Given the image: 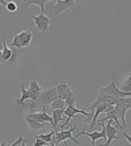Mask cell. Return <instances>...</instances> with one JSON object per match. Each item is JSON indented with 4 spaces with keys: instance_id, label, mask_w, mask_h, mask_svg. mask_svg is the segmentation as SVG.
Returning a JSON list of instances; mask_svg holds the SVG:
<instances>
[{
    "instance_id": "cell-1",
    "label": "cell",
    "mask_w": 131,
    "mask_h": 146,
    "mask_svg": "<svg viewBox=\"0 0 131 146\" xmlns=\"http://www.w3.org/2000/svg\"><path fill=\"white\" fill-rule=\"evenodd\" d=\"M56 99H58L56 86H54V88H49V89H42V93H41L40 98H38L37 100H34V102H30V104H29L30 113L37 112V108H40V107L50 106V104Z\"/></svg>"
},
{
    "instance_id": "cell-2",
    "label": "cell",
    "mask_w": 131,
    "mask_h": 146,
    "mask_svg": "<svg viewBox=\"0 0 131 146\" xmlns=\"http://www.w3.org/2000/svg\"><path fill=\"white\" fill-rule=\"evenodd\" d=\"M100 94H106V95H110V97H114L117 99H122V98H128L131 97V91L126 93V91H122L121 89L117 88L116 85V81H112L109 85L104 86V88H100Z\"/></svg>"
},
{
    "instance_id": "cell-3",
    "label": "cell",
    "mask_w": 131,
    "mask_h": 146,
    "mask_svg": "<svg viewBox=\"0 0 131 146\" xmlns=\"http://www.w3.org/2000/svg\"><path fill=\"white\" fill-rule=\"evenodd\" d=\"M128 108H131V97L118 99V102L114 104V110H116L117 116H118V119L122 120L123 129L126 128V112H127Z\"/></svg>"
},
{
    "instance_id": "cell-4",
    "label": "cell",
    "mask_w": 131,
    "mask_h": 146,
    "mask_svg": "<svg viewBox=\"0 0 131 146\" xmlns=\"http://www.w3.org/2000/svg\"><path fill=\"white\" fill-rule=\"evenodd\" d=\"M32 38H33V34H32L30 30H22L18 34H16L13 36L12 40V47L13 48H24V47H28L32 42Z\"/></svg>"
},
{
    "instance_id": "cell-5",
    "label": "cell",
    "mask_w": 131,
    "mask_h": 146,
    "mask_svg": "<svg viewBox=\"0 0 131 146\" xmlns=\"http://www.w3.org/2000/svg\"><path fill=\"white\" fill-rule=\"evenodd\" d=\"M56 94H58V98H60V99H63V100L68 99V98L76 97V95L72 93V90H71L70 85H68V82L66 81V80H60V81L56 84Z\"/></svg>"
},
{
    "instance_id": "cell-6",
    "label": "cell",
    "mask_w": 131,
    "mask_h": 146,
    "mask_svg": "<svg viewBox=\"0 0 131 146\" xmlns=\"http://www.w3.org/2000/svg\"><path fill=\"white\" fill-rule=\"evenodd\" d=\"M75 129H76V127L75 125H71V128L68 129V131H58L56 133H55V140H54V145H51V146H55V145H58V143H60V142H63V141H66V140H72L75 143H77L79 141L75 138V137L72 136V133L75 132Z\"/></svg>"
},
{
    "instance_id": "cell-7",
    "label": "cell",
    "mask_w": 131,
    "mask_h": 146,
    "mask_svg": "<svg viewBox=\"0 0 131 146\" xmlns=\"http://www.w3.org/2000/svg\"><path fill=\"white\" fill-rule=\"evenodd\" d=\"M33 21H34V24H36L37 29L41 30L43 34H46L47 31H49V27H50V25H51V22H52L51 18L47 17L45 13H40L38 16H34Z\"/></svg>"
},
{
    "instance_id": "cell-8",
    "label": "cell",
    "mask_w": 131,
    "mask_h": 146,
    "mask_svg": "<svg viewBox=\"0 0 131 146\" xmlns=\"http://www.w3.org/2000/svg\"><path fill=\"white\" fill-rule=\"evenodd\" d=\"M76 7H77V1H75V0H59V1H56L54 4L52 9H54L55 15H60V13L66 12L68 9L76 8Z\"/></svg>"
},
{
    "instance_id": "cell-9",
    "label": "cell",
    "mask_w": 131,
    "mask_h": 146,
    "mask_svg": "<svg viewBox=\"0 0 131 146\" xmlns=\"http://www.w3.org/2000/svg\"><path fill=\"white\" fill-rule=\"evenodd\" d=\"M80 136L89 137L92 146H96V143H95L96 140H100V138H106V129H105V124H104V127H102V129H101V132H89V133H88V132L85 131V127H84V129L76 134V137H80Z\"/></svg>"
},
{
    "instance_id": "cell-10",
    "label": "cell",
    "mask_w": 131,
    "mask_h": 146,
    "mask_svg": "<svg viewBox=\"0 0 131 146\" xmlns=\"http://www.w3.org/2000/svg\"><path fill=\"white\" fill-rule=\"evenodd\" d=\"M112 123H113L112 120H107L106 124H105V129H106V142H105L104 145H100V146H110L114 140H118V137H117L118 129H117Z\"/></svg>"
},
{
    "instance_id": "cell-11",
    "label": "cell",
    "mask_w": 131,
    "mask_h": 146,
    "mask_svg": "<svg viewBox=\"0 0 131 146\" xmlns=\"http://www.w3.org/2000/svg\"><path fill=\"white\" fill-rule=\"evenodd\" d=\"M28 117L33 119V120H36V121L43 123V124H46V123H51V124H52V117L47 115V112H46V108H45V107H42V111H41V112L29 113V115H28Z\"/></svg>"
},
{
    "instance_id": "cell-12",
    "label": "cell",
    "mask_w": 131,
    "mask_h": 146,
    "mask_svg": "<svg viewBox=\"0 0 131 146\" xmlns=\"http://www.w3.org/2000/svg\"><path fill=\"white\" fill-rule=\"evenodd\" d=\"M29 93H30V100L32 102H34V100H37L38 98H40L41 93H42V89H41V86L38 85V81L37 80H33V81L29 84Z\"/></svg>"
},
{
    "instance_id": "cell-13",
    "label": "cell",
    "mask_w": 131,
    "mask_h": 146,
    "mask_svg": "<svg viewBox=\"0 0 131 146\" xmlns=\"http://www.w3.org/2000/svg\"><path fill=\"white\" fill-rule=\"evenodd\" d=\"M26 99H30V93H29V90H26L25 86H21V97L16 99V106H25V100Z\"/></svg>"
},
{
    "instance_id": "cell-14",
    "label": "cell",
    "mask_w": 131,
    "mask_h": 146,
    "mask_svg": "<svg viewBox=\"0 0 131 146\" xmlns=\"http://www.w3.org/2000/svg\"><path fill=\"white\" fill-rule=\"evenodd\" d=\"M26 123H28V125H29V128H30L32 131H41V129L45 128V124H43V123L36 121V120L28 117V116H26Z\"/></svg>"
},
{
    "instance_id": "cell-15",
    "label": "cell",
    "mask_w": 131,
    "mask_h": 146,
    "mask_svg": "<svg viewBox=\"0 0 131 146\" xmlns=\"http://www.w3.org/2000/svg\"><path fill=\"white\" fill-rule=\"evenodd\" d=\"M37 138H41V140L46 141L47 143H51L54 145V140H55V131H51L50 133H46V134H38Z\"/></svg>"
},
{
    "instance_id": "cell-16",
    "label": "cell",
    "mask_w": 131,
    "mask_h": 146,
    "mask_svg": "<svg viewBox=\"0 0 131 146\" xmlns=\"http://www.w3.org/2000/svg\"><path fill=\"white\" fill-rule=\"evenodd\" d=\"M47 4V0H29L25 1V5H38L41 8V13H45V5Z\"/></svg>"
},
{
    "instance_id": "cell-17",
    "label": "cell",
    "mask_w": 131,
    "mask_h": 146,
    "mask_svg": "<svg viewBox=\"0 0 131 146\" xmlns=\"http://www.w3.org/2000/svg\"><path fill=\"white\" fill-rule=\"evenodd\" d=\"M50 108L54 111V110H66L67 107H66V100L60 99V98H58L56 100H54L51 104H50Z\"/></svg>"
},
{
    "instance_id": "cell-18",
    "label": "cell",
    "mask_w": 131,
    "mask_h": 146,
    "mask_svg": "<svg viewBox=\"0 0 131 146\" xmlns=\"http://www.w3.org/2000/svg\"><path fill=\"white\" fill-rule=\"evenodd\" d=\"M3 64H5V61H8L9 59H11V56H12V50L8 47V44H7L5 42H3Z\"/></svg>"
},
{
    "instance_id": "cell-19",
    "label": "cell",
    "mask_w": 131,
    "mask_h": 146,
    "mask_svg": "<svg viewBox=\"0 0 131 146\" xmlns=\"http://www.w3.org/2000/svg\"><path fill=\"white\" fill-rule=\"evenodd\" d=\"M122 91H126V93H128V91H131V69L128 70V76H127V78H126L125 84H123Z\"/></svg>"
},
{
    "instance_id": "cell-20",
    "label": "cell",
    "mask_w": 131,
    "mask_h": 146,
    "mask_svg": "<svg viewBox=\"0 0 131 146\" xmlns=\"http://www.w3.org/2000/svg\"><path fill=\"white\" fill-rule=\"evenodd\" d=\"M7 11H8V13L11 15V13H13V12H16L17 11V4L15 3V1H8V4H7Z\"/></svg>"
},
{
    "instance_id": "cell-21",
    "label": "cell",
    "mask_w": 131,
    "mask_h": 146,
    "mask_svg": "<svg viewBox=\"0 0 131 146\" xmlns=\"http://www.w3.org/2000/svg\"><path fill=\"white\" fill-rule=\"evenodd\" d=\"M47 145H49V143L46 142V141L41 140V138H36V142H34L33 146H47Z\"/></svg>"
},
{
    "instance_id": "cell-22",
    "label": "cell",
    "mask_w": 131,
    "mask_h": 146,
    "mask_svg": "<svg viewBox=\"0 0 131 146\" xmlns=\"http://www.w3.org/2000/svg\"><path fill=\"white\" fill-rule=\"evenodd\" d=\"M24 141H25V138H24L22 136H20V137H18V140L16 141L15 143H12V145H7V146H17V145H21V143L24 142Z\"/></svg>"
},
{
    "instance_id": "cell-23",
    "label": "cell",
    "mask_w": 131,
    "mask_h": 146,
    "mask_svg": "<svg viewBox=\"0 0 131 146\" xmlns=\"http://www.w3.org/2000/svg\"><path fill=\"white\" fill-rule=\"evenodd\" d=\"M122 136L125 137L126 140H127L128 142H130V145H131V136H130V134H127V133H126V132H122Z\"/></svg>"
},
{
    "instance_id": "cell-24",
    "label": "cell",
    "mask_w": 131,
    "mask_h": 146,
    "mask_svg": "<svg viewBox=\"0 0 131 146\" xmlns=\"http://www.w3.org/2000/svg\"><path fill=\"white\" fill-rule=\"evenodd\" d=\"M0 64H3V51L0 50Z\"/></svg>"
},
{
    "instance_id": "cell-25",
    "label": "cell",
    "mask_w": 131,
    "mask_h": 146,
    "mask_svg": "<svg viewBox=\"0 0 131 146\" xmlns=\"http://www.w3.org/2000/svg\"><path fill=\"white\" fill-rule=\"evenodd\" d=\"M7 4H8V1H4V0H0V5H4V7H7Z\"/></svg>"
},
{
    "instance_id": "cell-26",
    "label": "cell",
    "mask_w": 131,
    "mask_h": 146,
    "mask_svg": "<svg viewBox=\"0 0 131 146\" xmlns=\"http://www.w3.org/2000/svg\"><path fill=\"white\" fill-rule=\"evenodd\" d=\"M0 146H7V143H5V142H3V143H0Z\"/></svg>"
}]
</instances>
